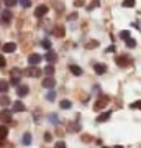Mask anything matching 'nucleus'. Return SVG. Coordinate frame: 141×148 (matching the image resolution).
Segmentation results:
<instances>
[{
  "label": "nucleus",
  "mask_w": 141,
  "mask_h": 148,
  "mask_svg": "<svg viewBox=\"0 0 141 148\" xmlns=\"http://www.w3.org/2000/svg\"><path fill=\"white\" fill-rule=\"evenodd\" d=\"M25 74L26 76H30V77H38L40 74H43V71L36 66H30L28 69H25Z\"/></svg>",
  "instance_id": "f257e3e1"
},
{
  "label": "nucleus",
  "mask_w": 141,
  "mask_h": 148,
  "mask_svg": "<svg viewBox=\"0 0 141 148\" xmlns=\"http://www.w3.org/2000/svg\"><path fill=\"white\" fill-rule=\"evenodd\" d=\"M41 54H38V53H33L28 56V63H30V66H36V64L41 63Z\"/></svg>",
  "instance_id": "f03ea898"
},
{
  "label": "nucleus",
  "mask_w": 141,
  "mask_h": 148,
  "mask_svg": "<svg viewBox=\"0 0 141 148\" xmlns=\"http://www.w3.org/2000/svg\"><path fill=\"white\" fill-rule=\"evenodd\" d=\"M13 86H20V69L13 68L12 69V81H10Z\"/></svg>",
  "instance_id": "7ed1b4c3"
},
{
  "label": "nucleus",
  "mask_w": 141,
  "mask_h": 148,
  "mask_svg": "<svg viewBox=\"0 0 141 148\" xmlns=\"http://www.w3.org/2000/svg\"><path fill=\"white\" fill-rule=\"evenodd\" d=\"M56 86V81L52 76H46L44 79H43V87H46V89H52Z\"/></svg>",
  "instance_id": "20e7f679"
},
{
  "label": "nucleus",
  "mask_w": 141,
  "mask_h": 148,
  "mask_svg": "<svg viewBox=\"0 0 141 148\" xmlns=\"http://www.w3.org/2000/svg\"><path fill=\"white\" fill-rule=\"evenodd\" d=\"M44 61H48L49 64H54L56 61H58V54L54 53L52 49H49V51L46 53V56H44Z\"/></svg>",
  "instance_id": "39448f33"
},
{
  "label": "nucleus",
  "mask_w": 141,
  "mask_h": 148,
  "mask_svg": "<svg viewBox=\"0 0 141 148\" xmlns=\"http://www.w3.org/2000/svg\"><path fill=\"white\" fill-rule=\"evenodd\" d=\"M12 119H13V115L10 110H7V109L0 110V120L2 122H12Z\"/></svg>",
  "instance_id": "423d86ee"
},
{
  "label": "nucleus",
  "mask_w": 141,
  "mask_h": 148,
  "mask_svg": "<svg viewBox=\"0 0 141 148\" xmlns=\"http://www.w3.org/2000/svg\"><path fill=\"white\" fill-rule=\"evenodd\" d=\"M46 13H48V7L46 5H40V7L35 8V16H36V18H41V16H44Z\"/></svg>",
  "instance_id": "0eeeda50"
},
{
  "label": "nucleus",
  "mask_w": 141,
  "mask_h": 148,
  "mask_svg": "<svg viewBox=\"0 0 141 148\" xmlns=\"http://www.w3.org/2000/svg\"><path fill=\"white\" fill-rule=\"evenodd\" d=\"M107 104H108V97H102V99H99V102H95L94 109L95 110H100V109H104Z\"/></svg>",
  "instance_id": "6e6552de"
},
{
  "label": "nucleus",
  "mask_w": 141,
  "mask_h": 148,
  "mask_svg": "<svg viewBox=\"0 0 141 148\" xmlns=\"http://www.w3.org/2000/svg\"><path fill=\"white\" fill-rule=\"evenodd\" d=\"M28 92H30V87H28V86H18V87H16V94H18V97H25Z\"/></svg>",
  "instance_id": "1a4fd4ad"
},
{
  "label": "nucleus",
  "mask_w": 141,
  "mask_h": 148,
  "mask_svg": "<svg viewBox=\"0 0 141 148\" xmlns=\"http://www.w3.org/2000/svg\"><path fill=\"white\" fill-rule=\"evenodd\" d=\"M116 64H118L120 68H126V66H130V61H128L126 56H118V58H116Z\"/></svg>",
  "instance_id": "9d476101"
},
{
  "label": "nucleus",
  "mask_w": 141,
  "mask_h": 148,
  "mask_svg": "<svg viewBox=\"0 0 141 148\" xmlns=\"http://www.w3.org/2000/svg\"><path fill=\"white\" fill-rule=\"evenodd\" d=\"M2 49H3L5 53H13V51L16 49V45L15 43H5V45L2 46Z\"/></svg>",
  "instance_id": "9b49d317"
},
{
  "label": "nucleus",
  "mask_w": 141,
  "mask_h": 148,
  "mask_svg": "<svg viewBox=\"0 0 141 148\" xmlns=\"http://www.w3.org/2000/svg\"><path fill=\"white\" fill-rule=\"evenodd\" d=\"M110 117H112V112L107 110V112H104V114H100V115L97 117V122H99V123H102V122H107Z\"/></svg>",
  "instance_id": "f8f14e48"
},
{
  "label": "nucleus",
  "mask_w": 141,
  "mask_h": 148,
  "mask_svg": "<svg viewBox=\"0 0 141 148\" xmlns=\"http://www.w3.org/2000/svg\"><path fill=\"white\" fill-rule=\"evenodd\" d=\"M69 71H71L74 76H82V68H79L77 64H71V66H69Z\"/></svg>",
  "instance_id": "ddd939ff"
},
{
  "label": "nucleus",
  "mask_w": 141,
  "mask_h": 148,
  "mask_svg": "<svg viewBox=\"0 0 141 148\" xmlns=\"http://www.w3.org/2000/svg\"><path fill=\"white\" fill-rule=\"evenodd\" d=\"M10 20H12V12L10 10H3L2 12V23L5 25V23H8Z\"/></svg>",
  "instance_id": "4468645a"
},
{
  "label": "nucleus",
  "mask_w": 141,
  "mask_h": 148,
  "mask_svg": "<svg viewBox=\"0 0 141 148\" xmlns=\"http://www.w3.org/2000/svg\"><path fill=\"white\" fill-rule=\"evenodd\" d=\"M31 142H33L31 133H28V132H26L25 135H23V138H21V143H23L25 147H28V145H31Z\"/></svg>",
  "instance_id": "2eb2a0df"
},
{
  "label": "nucleus",
  "mask_w": 141,
  "mask_h": 148,
  "mask_svg": "<svg viewBox=\"0 0 141 148\" xmlns=\"http://www.w3.org/2000/svg\"><path fill=\"white\" fill-rule=\"evenodd\" d=\"M94 69H95V73H97V74H105V73H107V66L102 64V63H97L94 66Z\"/></svg>",
  "instance_id": "dca6fc26"
},
{
  "label": "nucleus",
  "mask_w": 141,
  "mask_h": 148,
  "mask_svg": "<svg viewBox=\"0 0 141 148\" xmlns=\"http://www.w3.org/2000/svg\"><path fill=\"white\" fill-rule=\"evenodd\" d=\"M25 109L26 107H25V104H23L21 101H16L15 104H13V112H23Z\"/></svg>",
  "instance_id": "f3484780"
},
{
  "label": "nucleus",
  "mask_w": 141,
  "mask_h": 148,
  "mask_svg": "<svg viewBox=\"0 0 141 148\" xmlns=\"http://www.w3.org/2000/svg\"><path fill=\"white\" fill-rule=\"evenodd\" d=\"M8 87H10V82L5 79H0V92H7L8 90Z\"/></svg>",
  "instance_id": "a211bd4d"
},
{
  "label": "nucleus",
  "mask_w": 141,
  "mask_h": 148,
  "mask_svg": "<svg viewBox=\"0 0 141 148\" xmlns=\"http://www.w3.org/2000/svg\"><path fill=\"white\" fill-rule=\"evenodd\" d=\"M7 135H8V128H7L5 125H2V127H0V140H5Z\"/></svg>",
  "instance_id": "6ab92c4d"
},
{
  "label": "nucleus",
  "mask_w": 141,
  "mask_h": 148,
  "mask_svg": "<svg viewBox=\"0 0 141 148\" xmlns=\"http://www.w3.org/2000/svg\"><path fill=\"white\" fill-rule=\"evenodd\" d=\"M0 106H2V107L10 106V99H8L7 95H2V97H0Z\"/></svg>",
  "instance_id": "aec40b11"
},
{
  "label": "nucleus",
  "mask_w": 141,
  "mask_h": 148,
  "mask_svg": "<svg viewBox=\"0 0 141 148\" xmlns=\"http://www.w3.org/2000/svg\"><path fill=\"white\" fill-rule=\"evenodd\" d=\"M54 35L58 38H63L64 36V28L63 27H56V30H54Z\"/></svg>",
  "instance_id": "412c9836"
},
{
  "label": "nucleus",
  "mask_w": 141,
  "mask_h": 148,
  "mask_svg": "<svg viewBox=\"0 0 141 148\" xmlns=\"http://www.w3.org/2000/svg\"><path fill=\"white\" fill-rule=\"evenodd\" d=\"M99 5H100L99 0H92V2L89 3V7H87V10H94V8H97Z\"/></svg>",
  "instance_id": "4be33fe9"
},
{
  "label": "nucleus",
  "mask_w": 141,
  "mask_h": 148,
  "mask_svg": "<svg viewBox=\"0 0 141 148\" xmlns=\"http://www.w3.org/2000/svg\"><path fill=\"white\" fill-rule=\"evenodd\" d=\"M44 74H48V76H52V74H54V66H52V64L46 66V68H44Z\"/></svg>",
  "instance_id": "5701e85b"
},
{
  "label": "nucleus",
  "mask_w": 141,
  "mask_h": 148,
  "mask_svg": "<svg viewBox=\"0 0 141 148\" xmlns=\"http://www.w3.org/2000/svg\"><path fill=\"white\" fill-rule=\"evenodd\" d=\"M61 109H71L72 107V104H71V101H61Z\"/></svg>",
  "instance_id": "b1692460"
},
{
  "label": "nucleus",
  "mask_w": 141,
  "mask_h": 148,
  "mask_svg": "<svg viewBox=\"0 0 141 148\" xmlns=\"http://www.w3.org/2000/svg\"><path fill=\"white\" fill-rule=\"evenodd\" d=\"M123 7H126V8L135 7V0H123Z\"/></svg>",
  "instance_id": "393cba45"
},
{
  "label": "nucleus",
  "mask_w": 141,
  "mask_h": 148,
  "mask_svg": "<svg viewBox=\"0 0 141 148\" xmlns=\"http://www.w3.org/2000/svg\"><path fill=\"white\" fill-rule=\"evenodd\" d=\"M3 3H5L7 7H15L16 3H18V0H3Z\"/></svg>",
  "instance_id": "a878e982"
},
{
  "label": "nucleus",
  "mask_w": 141,
  "mask_h": 148,
  "mask_svg": "<svg viewBox=\"0 0 141 148\" xmlns=\"http://www.w3.org/2000/svg\"><path fill=\"white\" fill-rule=\"evenodd\" d=\"M21 3V7H25V8H28V7H31V0H18Z\"/></svg>",
  "instance_id": "bb28decb"
},
{
  "label": "nucleus",
  "mask_w": 141,
  "mask_h": 148,
  "mask_svg": "<svg viewBox=\"0 0 141 148\" xmlns=\"http://www.w3.org/2000/svg\"><path fill=\"white\" fill-rule=\"evenodd\" d=\"M120 38H121V40H125V41H126V40H130V32H126V30H125V32H121L120 33Z\"/></svg>",
  "instance_id": "cd10ccee"
},
{
  "label": "nucleus",
  "mask_w": 141,
  "mask_h": 148,
  "mask_svg": "<svg viewBox=\"0 0 141 148\" xmlns=\"http://www.w3.org/2000/svg\"><path fill=\"white\" fill-rule=\"evenodd\" d=\"M43 48H44V49H46V51H49V49H51V43L48 41V40H43Z\"/></svg>",
  "instance_id": "c85d7f7f"
},
{
  "label": "nucleus",
  "mask_w": 141,
  "mask_h": 148,
  "mask_svg": "<svg viewBox=\"0 0 141 148\" xmlns=\"http://www.w3.org/2000/svg\"><path fill=\"white\" fill-rule=\"evenodd\" d=\"M54 97H56V94H54L52 90H49V92H48V95H46V99H48L49 102H52V101H54Z\"/></svg>",
  "instance_id": "c756f323"
},
{
  "label": "nucleus",
  "mask_w": 141,
  "mask_h": 148,
  "mask_svg": "<svg viewBox=\"0 0 141 148\" xmlns=\"http://www.w3.org/2000/svg\"><path fill=\"white\" fill-rule=\"evenodd\" d=\"M95 46H99V41H90V43H87V49H94Z\"/></svg>",
  "instance_id": "7c9ffc66"
},
{
  "label": "nucleus",
  "mask_w": 141,
  "mask_h": 148,
  "mask_svg": "<svg viewBox=\"0 0 141 148\" xmlns=\"http://www.w3.org/2000/svg\"><path fill=\"white\" fill-rule=\"evenodd\" d=\"M126 46H128V48H135L136 46V41L130 38V40H126Z\"/></svg>",
  "instance_id": "2f4dec72"
},
{
  "label": "nucleus",
  "mask_w": 141,
  "mask_h": 148,
  "mask_svg": "<svg viewBox=\"0 0 141 148\" xmlns=\"http://www.w3.org/2000/svg\"><path fill=\"white\" fill-rule=\"evenodd\" d=\"M131 109H140V110H141V101L133 102V104H131Z\"/></svg>",
  "instance_id": "473e14b6"
},
{
  "label": "nucleus",
  "mask_w": 141,
  "mask_h": 148,
  "mask_svg": "<svg viewBox=\"0 0 141 148\" xmlns=\"http://www.w3.org/2000/svg\"><path fill=\"white\" fill-rule=\"evenodd\" d=\"M49 120H51L52 123H58V122H59V119H58L56 115H54V114H51V115H49Z\"/></svg>",
  "instance_id": "72a5a7b5"
},
{
  "label": "nucleus",
  "mask_w": 141,
  "mask_h": 148,
  "mask_svg": "<svg viewBox=\"0 0 141 148\" xmlns=\"http://www.w3.org/2000/svg\"><path fill=\"white\" fill-rule=\"evenodd\" d=\"M5 64H7V61H5V58L0 54V68H5Z\"/></svg>",
  "instance_id": "f704fd0d"
},
{
  "label": "nucleus",
  "mask_w": 141,
  "mask_h": 148,
  "mask_svg": "<svg viewBox=\"0 0 141 148\" xmlns=\"http://www.w3.org/2000/svg\"><path fill=\"white\" fill-rule=\"evenodd\" d=\"M54 148H66V143H64V142H58L56 145H54Z\"/></svg>",
  "instance_id": "c9c22d12"
},
{
  "label": "nucleus",
  "mask_w": 141,
  "mask_h": 148,
  "mask_svg": "<svg viewBox=\"0 0 141 148\" xmlns=\"http://www.w3.org/2000/svg\"><path fill=\"white\" fill-rule=\"evenodd\" d=\"M74 5H76V7H82L84 5V0H76V2H74Z\"/></svg>",
  "instance_id": "e433bc0d"
},
{
  "label": "nucleus",
  "mask_w": 141,
  "mask_h": 148,
  "mask_svg": "<svg viewBox=\"0 0 141 148\" xmlns=\"http://www.w3.org/2000/svg\"><path fill=\"white\" fill-rule=\"evenodd\" d=\"M107 53H115V46H113V45L108 46V48H107Z\"/></svg>",
  "instance_id": "4c0bfd02"
},
{
  "label": "nucleus",
  "mask_w": 141,
  "mask_h": 148,
  "mask_svg": "<svg viewBox=\"0 0 141 148\" xmlns=\"http://www.w3.org/2000/svg\"><path fill=\"white\" fill-rule=\"evenodd\" d=\"M44 142H51V133H44Z\"/></svg>",
  "instance_id": "58836bf2"
},
{
  "label": "nucleus",
  "mask_w": 141,
  "mask_h": 148,
  "mask_svg": "<svg viewBox=\"0 0 141 148\" xmlns=\"http://www.w3.org/2000/svg\"><path fill=\"white\" fill-rule=\"evenodd\" d=\"M76 18H77V13H72V15H69L67 16V20L71 21V20H76Z\"/></svg>",
  "instance_id": "ea45409f"
},
{
  "label": "nucleus",
  "mask_w": 141,
  "mask_h": 148,
  "mask_svg": "<svg viewBox=\"0 0 141 148\" xmlns=\"http://www.w3.org/2000/svg\"><path fill=\"white\" fill-rule=\"evenodd\" d=\"M113 148H123V147H121V145H115Z\"/></svg>",
  "instance_id": "a19ab883"
},
{
  "label": "nucleus",
  "mask_w": 141,
  "mask_h": 148,
  "mask_svg": "<svg viewBox=\"0 0 141 148\" xmlns=\"http://www.w3.org/2000/svg\"><path fill=\"white\" fill-rule=\"evenodd\" d=\"M104 148H108V147H104Z\"/></svg>",
  "instance_id": "79ce46f5"
}]
</instances>
